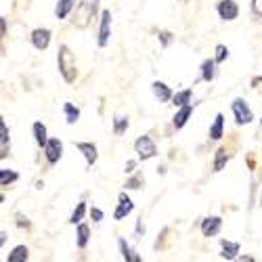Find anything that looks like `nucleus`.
Wrapping results in <instances>:
<instances>
[{
  "label": "nucleus",
  "mask_w": 262,
  "mask_h": 262,
  "mask_svg": "<svg viewBox=\"0 0 262 262\" xmlns=\"http://www.w3.org/2000/svg\"><path fill=\"white\" fill-rule=\"evenodd\" d=\"M99 11V0H80V2L76 4V11H74V26L76 28H88L90 21L94 19V15Z\"/></svg>",
  "instance_id": "nucleus-1"
},
{
  "label": "nucleus",
  "mask_w": 262,
  "mask_h": 262,
  "mask_svg": "<svg viewBox=\"0 0 262 262\" xmlns=\"http://www.w3.org/2000/svg\"><path fill=\"white\" fill-rule=\"evenodd\" d=\"M57 65H59V74L63 76V80L67 84H74L76 82V76H78V69H76V59L71 51L67 49L65 44L59 46V55H57Z\"/></svg>",
  "instance_id": "nucleus-2"
},
{
  "label": "nucleus",
  "mask_w": 262,
  "mask_h": 262,
  "mask_svg": "<svg viewBox=\"0 0 262 262\" xmlns=\"http://www.w3.org/2000/svg\"><path fill=\"white\" fill-rule=\"evenodd\" d=\"M134 151H137L139 160H151V157L157 155V147L147 134H143V137H139L134 141Z\"/></svg>",
  "instance_id": "nucleus-3"
},
{
  "label": "nucleus",
  "mask_w": 262,
  "mask_h": 262,
  "mask_svg": "<svg viewBox=\"0 0 262 262\" xmlns=\"http://www.w3.org/2000/svg\"><path fill=\"white\" fill-rule=\"evenodd\" d=\"M231 107H233V116H235V122L237 124H250L254 120L252 109H250V105L243 99H235Z\"/></svg>",
  "instance_id": "nucleus-4"
},
{
  "label": "nucleus",
  "mask_w": 262,
  "mask_h": 262,
  "mask_svg": "<svg viewBox=\"0 0 262 262\" xmlns=\"http://www.w3.org/2000/svg\"><path fill=\"white\" fill-rule=\"evenodd\" d=\"M109 36H111V11L105 9L101 13V28H99V46H107L109 42Z\"/></svg>",
  "instance_id": "nucleus-5"
},
{
  "label": "nucleus",
  "mask_w": 262,
  "mask_h": 262,
  "mask_svg": "<svg viewBox=\"0 0 262 262\" xmlns=\"http://www.w3.org/2000/svg\"><path fill=\"white\" fill-rule=\"evenodd\" d=\"M218 15H220V19H225V21H233V19H237V15H239V6H237L235 0H220Z\"/></svg>",
  "instance_id": "nucleus-6"
},
{
  "label": "nucleus",
  "mask_w": 262,
  "mask_h": 262,
  "mask_svg": "<svg viewBox=\"0 0 262 262\" xmlns=\"http://www.w3.org/2000/svg\"><path fill=\"white\" fill-rule=\"evenodd\" d=\"M44 153H46V162L57 164L63 153V143L59 139H49V143H46V147H44Z\"/></svg>",
  "instance_id": "nucleus-7"
},
{
  "label": "nucleus",
  "mask_w": 262,
  "mask_h": 262,
  "mask_svg": "<svg viewBox=\"0 0 262 262\" xmlns=\"http://www.w3.org/2000/svg\"><path fill=\"white\" fill-rule=\"evenodd\" d=\"M31 44H34L38 51H46L51 44V29H46V28L34 29L31 31Z\"/></svg>",
  "instance_id": "nucleus-8"
},
{
  "label": "nucleus",
  "mask_w": 262,
  "mask_h": 262,
  "mask_svg": "<svg viewBox=\"0 0 262 262\" xmlns=\"http://www.w3.org/2000/svg\"><path fill=\"white\" fill-rule=\"evenodd\" d=\"M134 210V204H132V200L126 193H120V204H117V208H116V212H114V218L116 220H124L128 214Z\"/></svg>",
  "instance_id": "nucleus-9"
},
{
  "label": "nucleus",
  "mask_w": 262,
  "mask_h": 262,
  "mask_svg": "<svg viewBox=\"0 0 262 262\" xmlns=\"http://www.w3.org/2000/svg\"><path fill=\"white\" fill-rule=\"evenodd\" d=\"M220 227H222V218L220 216H210V218H205L202 222V233H204V237H214V235H218Z\"/></svg>",
  "instance_id": "nucleus-10"
},
{
  "label": "nucleus",
  "mask_w": 262,
  "mask_h": 262,
  "mask_svg": "<svg viewBox=\"0 0 262 262\" xmlns=\"http://www.w3.org/2000/svg\"><path fill=\"white\" fill-rule=\"evenodd\" d=\"M191 114H193V105H191V103H187V105H182V107L178 109V114L174 116V120H172L174 128H176V130H180L182 126H185V124L189 122V117H191Z\"/></svg>",
  "instance_id": "nucleus-11"
},
{
  "label": "nucleus",
  "mask_w": 262,
  "mask_h": 262,
  "mask_svg": "<svg viewBox=\"0 0 262 262\" xmlns=\"http://www.w3.org/2000/svg\"><path fill=\"white\" fill-rule=\"evenodd\" d=\"M78 151H82L84 160L88 166H94V162H97V147L92 145V143H78Z\"/></svg>",
  "instance_id": "nucleus-12"
},
{
  "label": "nucleus",
  "mask_w": 262,
  "mask_h": 262,
  "mask_svg": "<svg viewBox=\"0 0 262 262\" xmlns=\"http://www.w3.org/2000/svg\"><path fill=\"white\" fill-rule=\"evenodd\" d=\"M117 245H120L122 258H124L126 262H141V260H143L137 252H134V250H130V245L126 243V239H124V237H120V239H117Z\"/></svg>",
  "instance_id": "nucleus-13"
},
{
  "label": "nucleus",
  "mask_w": 262,
  "mask_h": 262,
  "mask_svg": "<svg viewBox=\"0 0 262 262\" xmlns=\"http://www.w3.org/2000/svg\"><path fill=\"white\" fill-rule=\"evenodd\" d=\"M76 2H78V0H59L57 6H55V15H57V19H65L67 15L71 13V9H76Z\"/></svg>",
  "instance_id": "nucleus-14"
},
{
  "label": "nucleus",
  "mask_w": 262,
  "mask_h": 262,
  "mask_svg": "<svg viewBox=\"0 0 262 262\" xmlns=\"http://www.w3.org/2000/svg\"><path fill=\"white\" fill-rule=\"evenodd\" d=\"M222 132H225V116L218 114L216 117H214V124L210 126V139L212 141H220Z\"/></svg>",
  "instance_id": "nucleus-15"
},
{
  "label": "nucleus",
  "mask_w": 262,
  "mask_h": 262,
  "mask_svg": "<svg viewBox=\"0 0 262 262\" xmlns=\"http://www.w3.org/2000/svg\"><path fill=\"white\" fill-rule=\"evenodd\" d=\"M216 76V59H205L202 63V80L212 82Z\"/></svg>",
  "instance_id": "nucleus-16"
},
{
  "label": "nucleus",
  "mask_w": 262,
  "mask_h": 262,
  "mask_svg": "<svg viewBox=\"0 0 262 262\" xmlns=\"http://www.w3.org/2000/svg\"><path fill=\"white\" fill-rule=\"evenodd\" d=\"M220 245H222V254H220L222 258H227V260H233V258H237V254H239V243L222 239V241H220Z\"/></svg>",
  "instance_id": "nucleus-17"
},
{
  "label": "nucleus",
  "mask_w": 262,
  "mask_h": 262,
  "mask_svg": "<svg viewBox=\"0 0 262 262\" xmlns=\"http://www.w3.org/2000/svg\"><path fill=\"white\" fill-rule=\"evenodd\" d=\"M31 130H34V139L38 143V147H46V143H49V137H46V126L42 122H36L34 126H31Z\"/></svg>",
  "instance_id": "nucleus-18"
},
{
  "label": "nucleus",
  "mask_w": 262,
  "mask_h": 262,
  "mask_svg": "<svg viewBox=\"0 0 262 262\" xmlns=\"http://www.w3.org/2000/svg\"><path fill=\"white\" fill-rule=\"evenodd\" d=\"M153 94L157 99H160V103H166V101H170L174 94H172V90L166 86L164 82H153Z\"/></svg>",
  "instance_id": "nucleus-19"
},
{
  "label": "nucleus",
  "mask_w": 262,
  "mask_h": 262,
  "mask_svg": "<svg viewBox=\"0 0 262 262\" xmlns=\"http://www.w3.org/2000/svg\"><path fill=\"white\" fill-rule=\"evenodd\" d=\"M9 128H6V122L0 120V157H6V147H9Z\"/></svg>",
  "instance_id": "nucleus-20"
},
{
  "label": "nucleus",
  "mask_w": 262,
  "mask_h": 262,
  "mask_svg": "<svg viewBox=\"0 0 262 262\" xmlns=\"http://www.w3.org/2000/svg\"><path fill=\"white\" fill-rule=\"evenodd\" d=\"M28 256H29V252H28V248L26 245H17L11 254H9V258H6V262H26L28 260Z\"/></svg>",
  "instance_id": "nucleus-21"
},
{
  "label": "nucleus",
  "mask_w": 262,
  "mask_h": 262,
  "mask_svg": "<svg viewBox=\"0 0 262 262\" xmlns=\"http://www.w3.org/2000/svg\"><path fill=\"white\" fill-rule=\"evenodd\" d=\"M191 97H193V90L191 88H187V90H180V92H176L172 97V103L176 107H182V105H187V103H191Z\"/></svg>",
  "instance_id": "nucleus-22"
},
{
  "label": "nucleus",
  "mask_w": 262,
  "mask_h": 262,
  "mask_svg": "<svg viewBox=\"0 0 262 262\" xmlns=\"http://www.w3.org/2000/svg\"><path fill=\"white\" fill-rule=\"evenodd\" d=\"M78 248H86L88 245V237H90V229L84 225V222H80L78 225Z\"/></svg>",
  "instance_id": "nucleus-23"
},
{
  "label": "nucleus",
  "mask_w": 262,
  "mask_h": 262,
  "mask_svg": "<svg viewBox=\"0 0 262 262\" xmlns=\"http://www.w3.org/2000/svg\"><path fill=\"white\" fill-rule=\"evenodd\" d=\"M63 111H65L67 124H76L78 117H80V109H78L76 105H71V103H65V105H63Z\"/></svg>",
  "instance_id": "nucleus-24"
},
{
  "label": "nucleus",
  "mask_w": 262,
  "mask_h": 262,
  "mask_svg": "<svg viewBox=\"0 0 262 262\" xmlns=\"http://www.w3.org/2000/svg\"><path fill=\"white\" fill-rule=\"evenodd\" d=\"M17 178H19V174H17V172L6 170V168H2V170H0V185H2V187H9L11 182H15Z\"/></svg>",
  "instance_id": "nucleus-25"
},
{
  "label": "nucleus",
  "mask_w": 262,
  "mask_h": 262,
  "mask_svg": "<svg viewBox=\"0 0 262 262\" xmlns=\"http://www.w3.org/2000/svg\"><path fill=\"white\" fill-rule=\"evenodd\" d=\"M227 162H229L227 151H225V149H218V151H216V157H214V172H220V170L227 166Z\"/></svg>",
  "instance_id": "nucleus-26"
},
{
  "label": "nucleus",
  "mask_w": 262,
  "mask_h": 262,
  "mask_svg": "<svg viewBox=\"0 0 262 262\" xmlns=\"http://www.w3.org/2000/svg\"><path fill=\"white\" fill-rule=\"evenodd\" d=\"M84 214H86V204H84V202H80V204L76 205L74 214H71L69 222H71V225H80V222H82V218H84Z\"/></svg>",
  "instance_id": "nucleus-27"
},
{
  "label": "nucleus",
  "mask_w": 262,
  "mask_h": 262,
  "mask_svg": "<svg viewBox=\"0 0 262 262\" xmlns=\"http://www.w3.org/2000/svg\"><path fill=\"white\" fill-rule=\"evenodd\" d=\"M126 128H128V117H116V120H114V130H116V134H124Z\"/></svg>",
  "instance_id": "nucleus-28"
},
{
  "label": "nucleus",
  "mask_w": 262,
  "mask_h": 262,
  "mask_svg": "<svg viewBox=\"0 0 262 262\" xmlns=\"http://www.w3.org/2000/svg\"><path fill=\"white\" fill-rule=\"evenodd\" d=\"M227 57H229V49H227L225 44H218L216 46V63H222Z\"/></svg>",
  "instance_id": "nucleus-29"
},
{
  "label": "nucleus",
  "mask_w": 262,
  "mask_h": 262,
  "mask_svg": "<svg viewBox=\"0 0 262 262\" xmlns=\"http://www.w3.org/2000/svg\"><path fill=\"white\" fill-rule=\"evenodd\" d=\"M172 40H174V36L170 34V31H160V42H162L164 49H166V46H170Z\"/></svg>",
  "instance_id": "nucleus-30"
},
{
  "label": "nucleus",
  "mask_w": 262,
  "mask_h": 262,
  "mask_svg": "<svg viewBox=\"0 0 262 262\" xmlns=\"http://www.w3.org/2000/svg\"><path fill=\"white\" fill-rule=\"evenodd\" d=\"M252 13L262 19V0H252Z\"/></svg>",
  "instance_id": "nucleus-31"
},
{
  "label": "nucleus",
  "mask_w": 262,
  "mask_h": 262,
  "mask_svg": "<svg viewBox=\"0 0 262 262\" xmlns=\"http://www.w3.org/2000/svg\"><path fill=\"white\" fill-rule=\"evenodd\" d=\"M141 176H132L128 182H126V189H139V185H141Z\"/></svg>",
  "instance_id": "nucleus-32"
},
{
  "label": "nucleus",
  "mask_w": 262,
  "mask_h": 262,
  "mask_svg": "<svg viewBox=\"0 0 262 262\" xmlns=\"http://www.w3.org/2000/svg\"><path fill=\"white\" fill-rule=\"evenodd\" d=\"M90 216H92V220H94V222H101V220H103V210L92 208V210H90Z\"/></svg>",
  "instance_id": "nucleus-33"
},
{
  "label": "nucleus",
  "mask_w": 262,
  "mask_h": 262,
  "mask_svg": "<svg viewBox=\"0 0 262 262\" xmlns=\"http://www.w3.org/2000/svg\"><path fill=\"white\" fill-rule=\"evenodd\" d=\"M15 218H17V225H19V227H29L28 216H23V214H15Z\"/></svg>",
  "instance_id": "nucleus-34"
},
{
  "label": "nucleus",
  "mask_w": 262,
  "mask_h": 262,
  "mask_svg": "<svg viewBox=\"0 0 262 262\" xmlns=\"http://www.w3.org/2000/svg\"><path fill=\"white\" fill-rule=\"evenodd\" d=\"M0 34L6 36V19L4 17H0Z\"/></svg>",
  "instance_id": "nucleus-35"
},
{
  "label": "nucleus",
  "mask_w": 262,
  "mask_h": 262,
  "mask_svg": "<svg viewBox=\"0 0 262 262\" xmlns=\"http://www.w3.org/2000/svg\"><path fill=\"white\" fill-rule=\"evenodd\" d=\"M134 164H137V162H134V160H130L128 164H126V172H132V168H134Z\"/></svg>",
  "instance_id": "nucleus-36"
},
{
  "label": "nucleus",
  "mask_w": 262,
  "mask_h": 262,
  "mask_svg": "<svg viewBox=\"0 0 262 262\" xmlns=\"http://www.w3.org/2000/svg\"><path fill=\"white\" fill-rule=\"evenodd\" d=\"M137 233H145V227H143V222H141V220L137 222Z\"/></svg>",
  "instance_id": "nucleus-37"
},
{
  "label": "nucleus",
  "mask_w": 262,
  "mask_h": 262,
  "mask_svg": "<svg viewBox=\"0 0 262 262\" xmlns=\"http://www.w3.org/2000/svg\"><path fill=\"white\" fill-rule=\"evenodd\" d=\"M6 241V231H0V245H4Z\"/></svg>",
  "instance_id": "nucleus-38"
},
{
  "label": "nucleus",
  "mask_w": 262,
  "mask_h": 262,
  "mask_svg": "<svg viewBox=\"0 0 262 262\" xmlns=\"http://www.w3.org/2000/svg\"><path fill=\"white\" fill-rule=\"evenodd\" d=\"M260 82H262V76H260V78H254V80H252V86H258Z\"/></svg>",
  "instance_id": "nucleus-39"
},
{
  "label": "nucleus",
  "mask_w": 262,
  "mask_h": 262,
  "mask_svg": "<svg viewBox=\"0 0 262 262\" xmlns=\"http://www.w3.org/2000/svg\"><path fill=\"white\" fill-rule=\"evenodd\" d=\"M239 260H245V262H254V258H252V256H241Z\"/></svg>",
  "instance_id": "nucleus-40"
},
{
  "label": "nucleus",
  "mask_w": 262,
  "mask_h": 262,
  "mask_svg": "<svg viewBox=\"0 0 262 262\" xmlns=\"http://www.w3.org/2000/svg\"><path fill=\"white\" fill-rule=\"evenodd\" d=\"M260 204H262V195H260Z\"/></svg>",
  "instance_id": "nucleus-41"
},
{
  "label": "nucleus",
  "mask_w": 262,
  "mask_h": 262,
  "mask_svg": "<svg viewBox=\"0 0 262 262\" xmlns=\"http://www.w3.org/2000/svg\"><path fill=\"white\" fill-rule=\"evenodd\" d=\"M260 126H262V120H260Z\"/></svg>",
  "instance_id": "nucleus-42"
}]
</instances>
